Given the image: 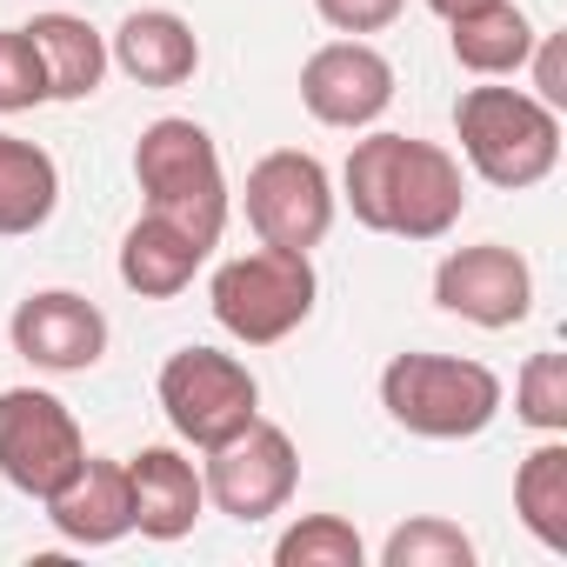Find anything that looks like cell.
<instances>
[{
  "label": "cell",
  "instance_id": "3957f363",
  "mask_svg": "<svg viewBox=\"0 0 567 567\" xmlns=\"http://www.w3.org/2000/svg\"><path fill=\"white\" fill-rule=\"evenodd\" d=\"M454 134L467 167L501 194L540 187L560 167V114L520 87H467L454 101Z\"/></svg>",
  "mask_w": 567,
  "mask_h": 567
},
{
  "label": "cell",
  "instance_id": "9a60e30c",
  "mask_svg": "<svg viewBox=\"0 0 567 567\" xmlns=\"http://www.w3.org/2000/svg\"><path fill=\"white\" fill-rule=\"evenodd\" d=\"M127 487H134V534L147 540H181L194 534L200 507H207V487H200V467L181 454V447H141L127 461Z\"/></svg>",
  "mask_w": 567,
  "mask_h": 567
},
{
  "label": "cell",
  "instance_id": "5bb4252c",
  "mask_svg": "<svg viewBox=\"0 0 567 567\" xmlns=\"http://www.w3.org/2000/svg\"><path fill=\"white\" fill-rule=\"evenodd\" d=\"M107 68H121L134 87H187L200 74V34L174 8H134L107 34Z\"/></svg>",
  "mask_w": 567,
  "mask_h": 567
},
{
  "label": "cell",
  "instance_id": "7402d4cb",
  "mask_svg": "<svg viewBox=\"0 0 567 567\" xmlns=\"http://www.w3.org/2000/svg\"><path fill=\"white\" fill-rule=\"evenodd\" d=\"M381 567H474V540L441 514H414L381 540Z\"/></svg>",
  "mask_w": 567,
  "mask_h": 567
},
{
  "label": "cell",
  "instance_id": "9c48e42d",
  "mask_svg": "<svg viewBox=\"0 0 567 567\" xmlns=\"http://www.w3.org/2000/svg\"><path fill=\"white\" fill-rule=\"evenodd\" d=\"M81 461H87V434L61 394H48V388L0 394V474L28 501H48L54 487H68Z\"/></svg>",
  "mask_w": 567,
  "mask_h": 567
},
{
  "label": "cell",
  "instance_id": "4fadbf2b",
  "mask_svg": "<svg viewBox=\"0 0 567 567\" xmlns=\"http://www.w3.org/2000/svg\"><path fill=\"white\" fill-rule=\"evenodd\" d=\"M41 507H48L54 534L74 540V547H114V540H127V534H134L127 461H101V454H87V461L74 467V481L54 487Z\"/></svg>",
  "mask_w": 567,
  "mask_h": 567
},
{
  "label": "cell",
  "instance_id": "4316f807",
  "mask_svg": "<svg viewBox=\"0 0 567 567\" xmlns=\"http://www.w3.org/2000/svg\"><path fill=\"white\" fill-rule=\"evenodd\" d=\"M427 8H434L441 21H454V14H467V8H481V0H427Z\"/></svg>",
  "mask_w": 567,
  "mask_h": 567
},
{
  "label": "cell",
  "instance_id": "30bf717a",
  "mask_svg": "<svg viewBox=\"0 0 567 567\" xmlns=\"http://www.w3.org/2000/svg\"><path fill=\"white\" fill-rule=\"evenodd\" d=\"M434 308L467 321V328H520L534 315V267L501 247V240H481V247H454L441 267H434Z\"/></svg>",
  "mask_w": 567,
  "mask_h": 567
},
{
  "label": "cell",
  "instance_id": "8992f818",
  "mask_svg": "<svg viewBox=\"0 0 567 567\" xmlns=\"http://www.w3.org/2000/svg\"><path fill=\"white\" fill-rule=\"evenodd\" d=\"M154 394H161L167 427H174L187 447H200V454L220 447V441H234V434L260 414V381H254V368H247L240 354H220V348H181V354H167Z\"/></svg>",
  "mask_w": 567,
  "mask_h": 567
},
{
  "label": "cell",
  "instance_id": "ffe728a7",
  "mask_svg": "<svg viewBox=\"0 0 567 567\" xmlns=\"http://www.w3.org/2000/svg\"><path fill=\"white\" fill-rule=\"evenodd\" d=\"M514 514L547 554H567V441L560 434H547L514 467Z\"/></svg>",
  "mask_w": 567,
  "mask_h": 567
},
{
  "label": "cell",
  "instance_id": "ac0fdd59",
  "mask_svg": "<svg viewBox=\"0 0 567 567\" xmlns=\"http://www.w3.org/2000/svg\"><path fill=\"white\" fill-rule=\"evenodd\" d=\"M447 48L467 74L481 81H501V74H520L527 54H534V21L514 8V0H481V8L454 14L447 21Z\"/></svg>",
  "mask_w": 567,
  "mask_h": 567
},
{
  "label": "cell",
  "instance_id": "2e32d148",
  "mask_svg": "<svg viewBox=\"0 0 567 567\" xmlns=\"http://www.w3.org/2000/svg\"><path fill=\"white\" fill-rule=\"evenodd\" d=\"M207 254H214V247L194 240L187 227H174V220H161V214H141V220L127 227V240H121V288L141 295V301H174L187 280L200 274Z\"/></svg>",
  "mask_w": 567,
  "mask_h": 567
},
{
  "label": "cell",
  "instance_id": "6da1fadb",
  "mask_svg": "<svg viewBox=\"0 0 567 567\" xmlns=\"http://www.w3.org/2000/svg\"><path fill=\"white\" fill-rule=\"evenodd\" d=\"M341 200L368 234L394 240H441L467 214V174L441 141L414 134H368L341 167Z\"/></svg>",
  "mask_w": 567,
  "mask_h": 567
},
{
  "label": "cell",
  "instance_id": "44dd1931",
  "mask_svg": "<svg viewBox=\"0 0 567 567\" xmlns=\"http://www.w3.org/2000/svg\"><path fill=\"white\" fill-rule=\"evenodd\" d=\"M274 560L280 567H361L368 560V540L341 514H301L288 534L274 540Z\"/></svg>",
  "mask_w": 567,
  "mask_h": 567
},
{
  "label": "cell",
  "instance_id": "52a82bcc",
  "mask_svg": "<svg viewBox=\"0 0 567 567\" xmlns=\"http://www.w3.org/2000/svg\"><path fill=\"white\" fill-rule=\"evenodd\" d=\"M240 207H247V227L260 234V247H295V254H315L334 227V174L301 154V147H274L247 167V187H240Z\"/></svg>",
  "mask_w": 567,
  "mask_h": 567
},
{
  "label": "cell",
  "instance_id": "7c38bea8",
  "mask_svg": "<svg viewBox=\"0 0 567 567\" xmlns=\"http://www.w3.org/2000/svg\"><path fill=\"white\" fill-rule=\"evenodd\" d=\"M8 334H14V354L34 361L41 374H87V368H101V354H107V315H101L87 295H74V288H41V295H28V301L14 308Z\"/></svg>",
  "mask_w": 567,
  "mask_h": 567
},
{
  "label": "cell",
  "instance_id": "ba28073f",
  "mask_svg": "<svg viewBox=\"0 0 567 567\" xmlns=\"http://www.w3.org/2000/svg\"><path fill=\"white\" fill-rule=\"evenodd\" d=\"M200 487H207V501L227 520L254 527V520H267V514H280V507L295 501V487H301V447H295L288 427H274V421L254 414L234 441L207 447Z\"/></svg>",
  "mask_w": 567,
  "mask_h": 567
},
{
  "label": "cell",
  "instance_id": "603a6c76",
  "mask_svg": "<svg viewBox=\"0 0 567 567\" xmlns=\"http://www.w3.org/2000/svg\"><path fill=\"white\" fill-rule=\"evenodd\" d=\"M514 414L540 434H567V354L560 348L527 354V368L514 374Z\"/></svg>",
  "mask_w": 567,
  "mask_h": 567
},
{
  "label": "cell",
  "instance_id": "5b68a950",
  "mask_svg": "<svg viewBox=\"0 0 567 567\" xmlns=\"http://www.w3.org/2000/svg\"><path fill=\"white\" fill-rule=\"evenodd\" d=\"M321 301V280H315V260L295 254V247H254V254H234L214 288H207V308L214 321L240 341V348H274L288 341Z\"/></svg>",
  "mask_w": 567,
  "mask_h": 567
},
{
  "label": "cell",
  "instance_id": "d4e9b609",
  "mask_svg": "<svg viewBox=\"0 0 567 567\" xmlns=\"http://www.w3.org/2000/svg\"><path fill=\"white\" fill-rule=\"evenodd\" d=\"M408 0H315V14L334 28V34H381L401 21Z\"/></svg>",
  "mask_w": 567,
  "mask_h": 567
},
{
  "label": "cell",
  "instance_id": "cb8c5ba5",
  "mask_svg": "<svg viewBox=\"0 0 567 567\" xmlns=\"http://www.w3.org/2000/svg\"><path fill=\"white\" fill-rule=\"evenodd\" d=\"M41 101H48V68L28 28H0V114H28Z\"/></svg>",
  "mask_w": 567,
  "mask_h": 567
},
{
  "label": "cell",
  "instance_id": "d6986e66",
  "mask_svg": "<svg viewBox=\"0 0 567 567\" xmlns=\"http://www.w3.org/2000/svg\"><path fill=\"white\" fill-rule=\"evenodd\" d=\"M61 207V167L48 147L21 141V134H0V240H21L41 234Z\"/></svg>",
  "mask_w": 567,
  "mask_h": 567
},
{
  "label": "cell",
  "instance_id": "484cf974",
  "mask_svg": "<svg viewBox=\"0 0 567 567\" xmlns=\"http://www.w3.org/2000/svg\"><path fill=\"white\" fill-rule=\"evenodd\" d=\"M534 101H547L554 114L567 107V81H560V34H534Z\"/></svg>",
  "mask_w": 567,
  "mask_h": 567
},
{
  "label": "cell",
  "instance_id": "7a4b0ae2",
  "mask_svg": "<svg viewBox=\"0 0 567 567\" xmlns=\"http://www.w3.org/2000/svg\"><path fill=\"white\" fill-rule=\"evenodd\" d=\"M134 181H141V194H147V214L187 227V234L207 240V247L220 240L234 194H227L220 147H214V134H207L200 121H187V114L147 121L141 141H134Z\"/></svg>",
  "mask_w": 567,
  "mask_h": 567
},
{
  "label": "cell",
  "instance_id": "e0dca14e",
  "mask_svg": "<svg viewBox=\"0 0 567 567\" xmlns=\"http://www.w3.org/2000/svg\"><path fill=\"white\" fill-rule=\"evenodd\" d=\"M28 41L48 68V101H94L107 81V34L81 14H34Z\"/></svg>",
  "mask_w": 567,
  "mask_h": 567
},
{
  "label": "cell",
  "instance_id": "277c9868",
  "mask_svg": "<svg viewBox=\"0 0 567 567\" xmlns=\"http://www.w3.org/2000/svg\"><path fill=\"white\" fill-rule=\"evenodd\" d=\"M381 408L421 441H474L501 414V374L467 354H394L381 368Z\"/></svg>",
  "mask_w": 567,
  "mask_h": 567
},
{
  "label": "cell",
  "instance_id": "8fae6325",
  "mask_svg": "<svg viewBox=\"0 0 567 567\" xmlns=\"http://www.w3.org/2000/svg\"><path fill=\"white\" fill-rule=\"evenodd\" d=\"M301 107L321 127L361 134V127H374L394 107V61L381 48H368L361 34L328 41V48H315L301 61Z\"/></svg>",
  "mask_w": 567,
  "mask_h": 567
}]
</instances>
